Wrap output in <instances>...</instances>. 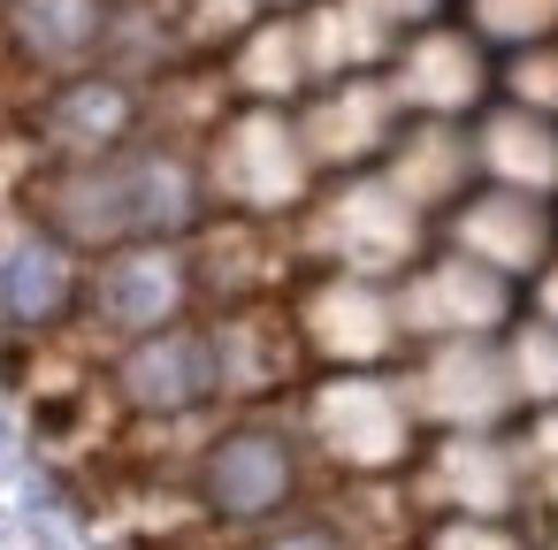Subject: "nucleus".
<instances>
[{
    "label": "nucleus",
    "mask_w": 558,
    "mask_h": 550,
    "mask_svg": "<svg viewBox=\"0 0 558 550\" xmlns=\"http://www.w3.org/2000/svg\"><path fill=\"white\" fill-rule=\"evenodd\" d=\"M123 390H131L146 413L199 405V398L215 390V352H207L199 337H184V329H154V337L131 352V367H123Z\"/></svg>",
    "instance_id": "f257e3e1"
},
{
    "label": "nucleus",
    "mask_w": 558,
    "mask_h": 550,
    "mask_svg": "<svg viewBox=\"0 0 558 550\" xmlns=\"http://www.w3.org/2000/svg\"><path fill=\"white\" fill-rule=\"evenodd\" d=\"M283 489H291V451H283L276 436H230V443H215V459H207V497H215V512L260 520V512L283 504Z\"/></svg>",
    "instance_id": "f03ea898"
},
{
    "label": "nucleus",
    "mask_w": 558,
    "mask_h": 550,
    "mask_svg": "<svg viewBox=\"0 0 558 550\" xmlns=\"http://www.w3.org/2000/svg\"><path fill=\"white\" fill-rule=\"evenodd\" d=\"M177 298H184V276L169 253H138V260L108 268V283H100V306L116 329H161Z\"/></svg>",
    "instance_id": "7ed1b4c3"
},
{
    "label": "nucleus",
    "mask_w": 558,
    "mask_h": 550,
    "mask_svg": "<svg viewBox=\"0 0 558 550\" xmlns=\"http://www.w3.org/2000/svg\"><path fill=\"white\" fill-rule=\"evenodd\" d=\"M62 298H70L62 253L54 245H16V260H9V306L24 321H47V314H62Z\"/></svg>",
    "instance_id": "20e7f679"
},
{
    "label": "nucleus",
    "mask_w": 558,
    "mask_h": 550,
    "mask_svg": "<svg viewBox=\"0 0 558 550\" xmlns=\"http://www.w3.org/2000/svg\"><path fill=\"white\" fill-rule=\"evenodd\" d=\"M100 24V0H24V39L39 54H77Z\"/></svg>",
    "instance_id": "39448f33"
},
{
    "label": "nucleus",
    "mask_w": 558,
    "mask_h": 550,
    "mask_svg": "<svg viewBox=\"0 0 558 550\" xmlns=\"http://www.w3.org/2000/svg\"><path fill=\"white\" fill-rule=\"evenodd\" d=\"M482 24L489 32H550L558 0H482Z\"/></svg>",
    "instance_id": "423d86ee"
},
{
    "label": "nucleus",
    "mask_w": 558,
    "mask_h": 550,
    "mask_svg": "<svg viewBox=\"0 0 558 550\" xmlns=\"http://www.w3.org/2000/svg\"><path fill=\"white\" fill-rule=\"evenodd\" d=\"M276 550H329V535H291V542H276Z\"/></svg>",
    "instance_id": "0eeeda50"
}]
</instances>
